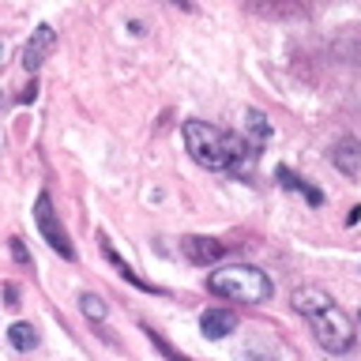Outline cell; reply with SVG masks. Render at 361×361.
<instances>
[{
  "instance_id": "obj_1",
  "label": "cell",
  "mask_w": 361,
  "mask_h": 361,
  "mask_svg": "<svg viewBox=\"0 0 361 361\" xmlns=\"http://www.w3.org/2000/svg\"><path fill=\"white\" fill-rule=\"evenodd\" d=\"M293 309L305 316L309 331L316 335V343H320L327 354H346V350L354 346V338H357L354 320H350L324 290H316V286L298 290L293 293Z\"/></svg>"
},
{
  "instance_id": "obj_2",
  "label": "cell",
  "mask_w": 361,
  "mask_h": 361,
  "mask_svg": "<svg viewBox=\"0 0 361 361\" xmlns=\"http://www.w3.org/2000/svg\"><path fill=\"white\" fill-rule=\"evenodd\" d=\"M180 135H185V147H188L192 162H200L203 169H233V173H241V169H248L241 162V151L259 154L245 135H230V132L214 128V124H207V121H185Z\"/></svg>"
},
{
  "instance_id": "obj_3",
  "label": "cell",
  "mask_w": 361,
  "mask_h": 361,
  "mask_svg": "<svg viewBox=\"0 0 361 361\" xmlns=\"http://www.w3.org/2000/svg\"><path fill=\"white\" fill-rule=\"evenodd\" d=\"M207 290L219 293L226 301H245V305H259L271 298V279L264 275L259 267L252 264H230V267H219L207 275Z\"/></svg>"
},
{
  "instance_id": "obj_4",
  "label": "cell",
  "mask_w": 361,
  "mask_h": 361,
  "mask_svg": "<svg viewBox=\"0 0 361 361\" xmlns=\"http://www.w3.org/2000/svg\"><path fill=\"white\" fill-rule=\"evenodd\" d=\"M34 222H38V230H42L45 241H49L53 252H61L64 259H75V248H72V241H68V230L61 226V219H56L53 200L45 196V192L38 196V203H34Z\"/></svg>"
},
{
  "instance_id": "obj_5",
  "label": "cell",
  "mask_w": 361,
  "mask_h": 361,
  "mask_svg": "<svg viewBox=\"0 0 361 361\" xmlns=\"http://www.w3.org/2000/svg\"><path fill=\"white\" fill-rule=\"evenodd\" d=\"M53 49H56V30L49 27V23H38V27L30 30L27 49H23V68H27V72H38V68L49 61Z\"/></svg>"
},
{
  "instance_id": "obj_6",
  "label": "cell",
  "mask_w": 361,
  "mask_h": 361,
  "mask_svg": "<svg viewBox=\"0 0 361 361\" xmlns=\"http://www.w3.org/2000/svg\"><path fill=\"white\" fill-rule=\"evenodd\" d=\"M180 252H185V259H192V264H200V267H211L214 259H222L226 256V245L222 241H214V237H180Z\"/></svg>"
},
{
  "instance_id": "obj_7",
  "label": "cell",
  "mask_w": 361,
  "mask_h": 361,
  "mask_svg": "<svg viewBox=\"0 0 361 361\" xmlns=\"http://www.w3.org/2000/svg\"><path fill=\"white\" fill-rule=\"evenodd\" d=\"M200 327H203V335H207V338H226L237 327V316L230 309H207L200 316Z\"/></svg>"
},
{
  "instance_id": "obj_8",
  "label": "cell",
  "mask_w": 361,
  "mask_h": 361,
  "mask_svg": "<svg viewBox=\"0 0 361 361\" xmlns=\"http://www.w3.org/2000/svg\"><path fill=\"white\" fill-rule=\"evenodd\" d=\"M331 162H335L338 169H343V173L354 177L357 169H361V147H357L354 140H343V143H338L335 151H331Z\"/></svg>"
},
{
  "instance_id": "obj_9",
  "label": "cell",
  "mask_w": 361,
  "mask_h": 361,
  "mask_svg": "<svg viewBox=\"0 0 361 361\" xmlns=\"http://www.w3.org/2000/svg\"><path fill=\"white\" fill-rule=\"evenodd\" d=\"M241 132L248 135V143H252L256 151H259V147L267 143V135H271V128H267V121H264V113H256V109H245Z\"/></svg>"
},
{
  "instance_id": "obj_10",
  "label": "cell",
  "mask_w": 361,
  "mask_h": 361,
  "mask_svg": "<svg viewBox=\"0 0 361 361\" xmlns=\"http://www.w3.org/2000/svg\"><path fill=\"white\" fill-rule=\"evenodd\" d=\"M248 8L259 16H293L301 11V0H248Z\"/></svg>"
},
{
  "instance_id": "obj_11",
  "label": "cell",
  "mask_w": 361,
  "mask_h": 361,
  "mask_svg": "<svg viewBox=\"0 0 361 361\" xmlns=\"http://www.w3.org/2000/svg\"><path fill=\"white\" fill-rule=\"evenodd\" d=\"M8 338H11V346H16V350H34V346H38V331H34V324H27V320L11 324Z\"/></svg>"
},
{
  "instance_id": "obj_12",
  "label": "cell",
  "mask_w": 361,
  "mask_h": 361,
  "mask_svg": "<svg viewBox=\"0 0 361 361\" xmlns=\"http://www.w3.org/2000/svg\"><path fill=\"white\" fill-rule=\"evenodd\" d=\"M79 301H83V312L90 316V320H102V316H106V305H102V301L94 298V293H83Z\"/></svg>"
},
{
  "instance_id": "obj_13",
  "label": "cell",
  "mask_w": 361,
  "mask_h": 361,
  "mask_svg": "<svg viewBox=\"0 0 361 361\" xmlns=\"http://www.w3.org/2000/svg\"><path fill=\"white\" fill-rule=\"evenodd\" d=\"M147 335H151V343H154L158 350H162V354H166L169 361H188L185 354H177V350H173V346H169V343H166V338H162V335H158V331H151V327H147Z\"/></svg>"
},
{
  "instance_id": "obj_14",
  "label": "cell",
  "mask_w": 361,
  "mask_h": 361,
  "mask_svg": "<svg viewBox=\"0 0 361 361\" xmlns=\"http://www.w3.org/2000/svg\"><path fill=\"white\" fill-rule=\"evenodd\" d=\"M252 361H267V357H252Z\"/></svg>"
}]
</instances>
